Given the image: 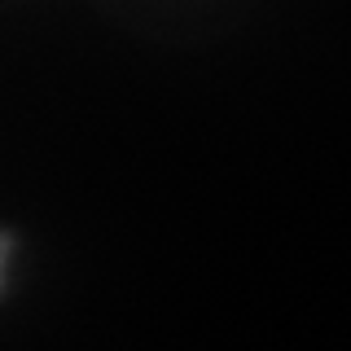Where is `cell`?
<instances>
[{"label":"cell","instance_id":"6da1fadb","mask_svg":"<svg viewBox=\"0 0 351 351\" xmlns=\"http://www.w3.org/2000/svg\"><path fill=\"white\" fill-rule=\"evenodd\" d=\"M14 259V233H0V294H5V272Z\"/></svg>","mask_w":351,"mask_h":351}]
</instances>
